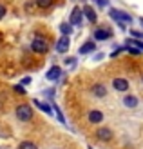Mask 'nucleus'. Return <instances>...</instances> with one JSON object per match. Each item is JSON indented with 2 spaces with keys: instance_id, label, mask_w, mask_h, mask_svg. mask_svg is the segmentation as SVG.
<instances>
[{
  "instance_id": "nucleus-12",
  "label": "nucleus",
  "mask_w": 143,
  "mask_h": 149,
  "mask_svg": "<svg viewBox=\"0 0 143 149\" xmlns=\"http://www.w3.org/2000/svg\"><path fill=\"white\" fill-rule=\"evenodd\" d=\"M103 118H105V116H103V113H102L100 109H91V111L87 113V122H89V124H102Z\"/></svg>"
},
{
  "instance_id": "nucleus-8",
  "label": "nucleus",
  "mask_w": 143,
  "mask_h": 149,
  "mask_svg": "<svg viewBox=\"0 0 143 149\" xmlns=\"http://www.w3.org/2000/svg\"><path fill=\"white\" fill-rule=\"evenodd\" d=\"M96 138L100 140V142H111V140L114 138V133H112L111 127H98L96 129Z\"/></svg>"
},
{
  "instance_id": "nucleus-20",
  "label": "nucleus",
  "mask_w": 143,
  "mask_h": 149,
  "mask_svg": "<svg viewBox=\"0 0 143 149\" xmlns=\"http://www.w3.org/2000/svg\"><path fill=\"white\" fill-rule=\"evenodd\" d=\"M125 51H127L129 55H134V56H140V55L143 53L141 49H138V47H132V46H125Z\"/></svg>"
},
{
  "instance_id": "nucleus-14",
  "label": "nucleus",
  "mask_w": 143,
  "mask_h": 149,
  "mask_svg": "<svg viewBox=\"0 0 143 149\" xmlns=\"http://www.w3.org/2000/svg\"><path fill=\"white\" fill-rule=\"evenodd\" d=\"M96 49H98V46H96L94 40H85L84 46L78 49V53H80V55H91V53H94Z\"/></svg>"
},
{
  "instance_id": "nucleus-27",
  "label": "nucleus",
  "mask_w": 143,
  "mask_h": 149,
  "mask_svg": "<svg viewBox=\"0 0 143 149\" xmlns=\"http://www.w3.org/2000/svg\"><path fill=\"white\" fill-rule=\"evenodd\" d=\"M103 56H105L103 53H96V55H94V60H96V62H100V60H102Z\"/></svg>"
},
{
  "instance_id": "nucleus-13",
  "label": "nucleus",
  "mask_w": 143,
  "mask_h": 149,
  "mask_svg": "<svg viewBox=\"0 0 143 149\" xmlns=\"http://www.w3.org/2000/svg\"><path fill=\"white\" fill-rule=\"evenodd\" d=\"M62 74H64V69L60 68V65H53V68L46 73V78H47V80H51V82H58Z\"/></svg>"
},
{
  "instance_id": "nucleus-10",
  "label": "nucleus",
  "mask_w": 143,
  "mask_h": 149,
  "mask_svg": "<svg viewBox=\"0 0 143 149\" xmlns=\"http://www.w3.org/2000/svg\"><path fill=\"white\" fill-rule=\"evenodd\" d=\"M89 91H91V95H93V96H96V98H105V96H107V87H105L103 84H100V82L93 84Z\"/></svg>"
},
{
  "instance_id": "nucleus-11",
  "label": "nucleus",
  "mask_w": 143,
  "mask_h": 149,
  "mask_svg": "<svg viewBox=\"0 0 143 149\" xmlns=\"http://www.w3.org/2000/svg\"><path fill=\"white\" fill-rule=\"evenodd\" d=\"M82 11H84V18L89 22V24H96V22H98V15H96V11L89 4H85L84 7H82Z\"/></svg>"
},
{
  "instance_id": "nucleus-15",
  "label": "nucleus",
  "mask_w": 143,
  "mask_h": 149,
  "mask_svg": "<svg viewBox=\"0 0 143 149\" xmlns=\"http://www.w3.org/2000/svg\"><path fill=\"white\" fill-rule=\"evenodd\" d=\"M33 104H35L36 107H40L42 111H46L47 115H53V106H51L49 102H40V100H33Z\"/></svg>"
},
{
  "instance_id": "nucleus-5",
  "label": "nucleus",
  "mask_w": 143,
  "mask_h": 149,
  "mask_svg": "<svg viewBox=\"0 0 143 149\" xmlns=\"http://www.w3.org/2000/svg\"><path fill=\"white\" fill-rule=\"evenodd\" d=\"M109 38H112V29H109V27H96L93 31V40L94 42H105Z\"/></svg>"
},
{
  "instance_id": "nucleus-19",
  "label": "nucleus",
  "mask_w": 143,
  "mask_h": 149,
  "mask_svg": "<svg viewBox=\"0 0 143 149\" xmlns=\"http://www.w3.org/2000/svg\"><path fill=\"white\" fill-rule=\"evenodd\" d=\"M53 111L56 113V118H58V122H62V124H65V118H64V113L60 111V107L56 106V104H53Z\"/></svg>"
},
{
  "instance_id": "nucleus-3",
  "label": "nucleus",
  "mask_w": 143,
  "mask_h": 149,
  "mask_svg": "<svg viewBox=\"0 0 143 149\" xmlns=\"http://www.w3.org/2000/svg\"><path fill=\"white\" fill-rule=\"evenodd\" d=\"M31 51H35L36 55H46L49 51V44L46 38H42V36H35L33 42H31Z\"/></svg>"
},
{
  "instance_id": "nucleus-26",
  "label": "nucleus",
  "mask_w": 143,
  "mask_h": 149,
  "mask_svg": "<svg viewBox=\"0 0 143 149\" xmlns=\"http://www.w3.org/2000/svg\"><path fill=\"white\" fill-rule=\"evenodd\" d=\"M6 13H7V9H6V6H4V4H0V20H2V18L6 17Z\"/></svg>"
},
{
  "instance_id": "nucleus-25",
  "label": "nucleus",
  "mask_w": 143,
  "mask_h": 149,
  "mask_svg": "<svg viewBox=\"0 0 143 149\" xmlns=\"http://www.w3.org/2000/svg\"><path fill=\"white\" fill-rule=\"evenodd\" d=\"M122 51H125V46H120V47H116V49H114V51L111 53V58H116L120 53H122Z\"/></svg>"
},
{
  "instance_id": "nucleus-28",
  "label": "nucleus",
  "mask_w": 143,
  "mask_h": 149,
  "mask_svg": "<svg viewBox=\"0 0 143 149\" xmlns=\"http://www.w3.org/2000/svg\"><path fill=\"white\" fill-rule=\"evenodd\" d=\"M27 84H31V77H26L24 80H22V86H27Z\"/></svg>"
},
{
  "instance_id": "nucleus-23",
  "label": "nucleus",
  "mask_w": 143,
  "mask_h": 149,
  "mask_svg": "<svg viewBox=\"0 0 143 149\" xmlns=\"http://www.w3.org/2000/svg\"><path fill=\"white\" fill-rule=\"evenodd\" d=\"M13 91L17 93V95H26V93H27L26 89H24V86H22V84H17V86H13Z\"/></svg>"
},
{
  "instance_id": "nucleus-17",
  "label": "nucleus",
  "mask_w": 143,
  "mask_h": 149,
  "mask_svg": "<svg viewBox=\"0 0 143 149\" xmlns=\"http://www.w3.org/2000/svg\"><path fill=\"white\" fill-rule=\"evenodd\" d=\"M18 149H38V146L35 142H31V140H24V142L18 144Z\"/></svg>"
},
{
  "instance_id": "nucleus-4",
  "label": "nucleus",
  "mask_w": 143,
  "mask_h": 149,
  "mask_svg": "<svg viewBox=\"0 0 143 149\" xmlns=\"http://www.w3.org/2000/svg\"><path fill=\"white\" fill-rule=\"evenodd\" d=\"M69 24L73 27H80L84 24V11H82V7H78V6L73 7V11L69 15Z\"/></svg>"
},
{
  "instance_id": "nucleus-9",
  "label": "nucleus",
  "mask_w": 143,
  "mask_h": 149,
  "mask_svg": "<svg viewBox=\"0 0 143 149\" xmlns=\"http://www.w3.org/2000/svg\"><path fill=\"white\" fill-rule=\"evenodd\" d=\"M69 47H71V40H69V36H65V35H62L58 38V42H56V51L60 55H65L67 51H69Z\"/></svg>"
},
{
  "instance_id": "nucleus-7",
  "label": "nucleus",
  "mask_w": 143,
  "mask_h": 149,
  "mask_svg": "<svg viewBox=\"0 0 143 149\" xmlns=\"http://www.w3.org/2000/svg\"><path fill=\"white\" fill-rule=\"evenodd\" d=\"M122 104H123V107H127V109H136L140 106V98L136 95H132V93H125Z\"/></svg>"
},
{
  "instance_id": "nucleus-1",
  "label": "nucleus",
  "mask_w": 143,
  "mask_h": 149,
  "mask_svg": "<svg viewBox=\"0 0 143 149\" xmlns=\"http://www.w3.org/2000/svg\"><path fill=\"white\" fill-rule=\"evenodd\" d=\"M15 116H17V120H20V122H31L35 118V111L29 104H20V106H17V109H15Z\"/></svg>"
},
{
  "instance_id": "nucleus-31",
  "label": "nucleus",
  "mask_w": 143,
  "mask_h": 149,
  "mask_svg": "<svg viewBox=\"0 0 143 149\" xmlns=\"http://www.w3.org/2000/svg\"><path fill=\"white\" fill-rule=\"evenodd\" d=\"M89 149H93V147H89Z\"/></svg>"
},
{
  "instance_id": "nucleus-30",
  "label": "nucleus",
  "mask_w": 143,
  "mask_h": 149,
  "mask_svg": "<svg viewBox=\"0 0 143 149\" xmlns=\"http://www.w3.org/2000/svg\"><path fill=\"white\" fill-rule=\"evenodd\" d=\"M141 84H143V74H141Z\"/></svg>"
},
{
  "instance_id": "nucleus-21",
  "label": "nucleus",
  "mask_w": 143,
  "mask_h": 149,
  "mask_svg": "<svg viewBox=\"0 0 143 149\" xmlns=\"http://www.w3.org/2000/svg\"><path fill=\"white\" fill-rule=\"evenodd\" d=\"M131 36L132 38H136V40H141L143 42V31H138V29H131Z\"/></svg>"
},
{
  "instance_id": "nucleus-6",
  "label": "nucleus",
  "mask_w": 143,
  "mask_h": 149,
  "mask_svg": "<svg viewBox=\"0 0 143 149\" xmlns=\"http://www.w3.org/2000/svg\"><path fill=\"white\" fill-rule=\"evenodd\" d=\"M129 80L123 78V77H116V78H112V89H114L116 93H127L129 91Z\"/></svg>"
},
{
  "instance_id": "nucleus-18",
  "label": "nucleus",
  "mask_w": 143,
  "mask_h": 149,
  "mask_svg": "<svg viewBox=\"0 0 143 149\" xmlns=\"http://www.w3.org/2000/svg\"><path fill=\"white\" fill-rule=\"evenodd\" d=\"M35 4L40 7V9H47L53 6V0H35Z\"/></svg>"
},
{
  "instance_id": "nucleus-32",
  "label": "nucleus",
  "mask_w": 143,
  "mask_h": 149,
  "mask_svg": "<svg viewBox=\"0 0 143 149\" xmlns=\"http://www.w3.org/2000/svg\"><path fill=\"white\" fill-rule=\"evenodd\" d=\"M58 149H60V147H58Z\"/></svg>"
},
{
  "instance_id": "nucleus-16",
  "label": "nucleus",
  "mask_w": 143,
  "mask_h": 149,
  "mask_svg": "<svg viewBox=\"0 0 143 149\" xmlns=\"http://www.w3.org/2000/svg\"><path fill=\"white\" fill-rule=\"evenodd\" d=\"M74 31V27L69 24V22H62V24H60V33L62 35H65V36H69L71 33Z\"/></svg>"
},
{
  "instance_id": "nucleus-2",
  "label": "nucleus",
  "mask_w": 143,
  "mask_h": 149,
  "mask_svg": "<svg viewBox=\"0 0 143 149\" xmlns=\"http://www.w3.org/2000/svg\"><path fill=\"white\" fill-rule=\"evenodd\" d=\"M109 17L114 22H123V24H132V22H134L131 13H127L123 9H116V7H111V9H109Z\"/></svg>"
},
{
  "instance_id": "nucleus-24",
  "label": "nucleus",
  "mask_w": 143,
  "mask_h": 149,
  "mask_svg": "<svg viewBox=\"0 0 143 149\" xmlns=\"http://www.w3.org/2000/svg\"><path fill=\"white\" fill-rule=\"evenodd\" d=\"M91 2H94L98 7H102V9H103V7H107V6H109V0H91Z\"/></svg>"
},
{
  "instance_id": "nucleus-29",
  "label": "nucleus",
  "mask_w": 143,
  "mask_h": 149,
  "mask_svg": "<svg viewBox=\"0 0 143 149\" xmlns=\"http://www.w3.org/2000/svg\"><path fill=\"white\" fill-rule=\"evenodd\" d=\"M140 24H141V27H143V17H140Z\"/></svg>"
},
{
  "instance_id": "nucleus-22",
  "label": "nucleus",
  "mask_w": 143,
  "mask_h": 149,
  "mask_svg": "<svg viewBox=\"0 0 143 149\" xmlns=\"http://www.w3.org/2000/svg\"><path fill=\"white\" fill-rule=\"evenodd\" d=\"M76 64H78V60L74 56H67L65 58V65H69V68H76Z\"/></svg>"
}]
</instances>
